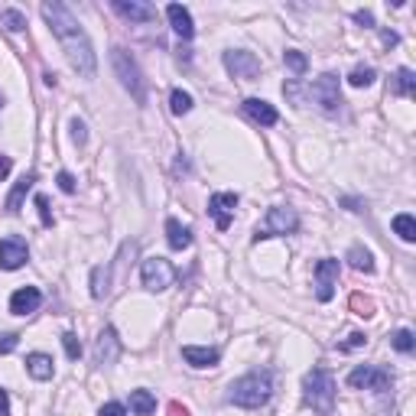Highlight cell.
<instances>
[{
  "label": "cell",
  "mask_w": 416,
  "mask_h": 416,
  "mask_svg": "<svg viewBox=\"0 0 416 416\" xmlns=\"http://www.w3.org/2000/svg\"><path fill=\"white\" fill-rule=\"evenodd\" d=\"M43 17H46V23L52 26V33L59 36L68 65L75 68L78 75L94 78L98 62H94L92 39H88V33L82 30V23L72 17V10H68L65 4H56V0H52V4H43Z\"/></svg>",
  "instance_id": "cell-1"
},
{
  "label": "cell",
  "mask_w": 416,
  "mask_h": 416,
  "mask_svg": "<svg viewBox=\"0 0 416 416\" xmlns=\"http://www.w3.org/2000/svg\"><path fill=\"white\" fill-rule=\"evenodd\" d=\"M273 393V377L267 371H254V374H244L238 381L231 384V393L228 400L234 407H244V410H260Z\"/></svg>",
  "instance_id": "cell-2"
},
{
  "label": "cell",
  "mask_w": 416,
  "mask_h": 416,
  "mask_svg": "<svg viewBox=\"0 0 416 416\" xmlns=\"http://www.w3.org/2000/svg\"><path fill=\"white\" fill-rule=\"evenodd\" d=\"M303 391H306V403L315 413L329 416L335 410V377H332L325 367H313V371L303 377Z\"/></svg>",
  "instance_id": "cell-3"
},
{
  "label": "cell",
  "mask_w": 416,
  "mask_h": 416,
  "mask_svg": "<svg viewBox=\"0 0 416 416\" xmlns=\"http://www.w3.org/2000/svg\"><path fill=\"white\" fill-rule=\"evenodd\" d=\"M111 62H114V68H118L120 85L134 94V101L137 104H146V82H144V72H140V65L134 62V56H130L127 49L114 46V49H111Z\"/></svg>",
  "instance_id": "cell-4"
},
{
  "label": "cell",
  "mask_w": 416,
  "mask_h": 416,
  "mask_svg": "<svg viewBox=\"0 0 416 416\" xmlns=\"http://www.w3.org/2000/svg\"><path fill=\"white\" fill-rule=\"evenodd\" d=\"M140 277H144V286L150 289V293H163L166 286H172L176 270H172V263L163 260V257H146L144 267H140Z\"/></svg>",
  "instance_id": "cell-5"
},
{
  "label": "cell",
  "mask_w": 416,
  "mask_h": 416,
  "mask_svg": "<svg viewBox=\"0 0 416 416\" xmlns=\"http://www.w3.org/2000/svg\"><path fill=\"white\" fill-rule=\"evenodd\" d=\"M309 94H313V101L319 104V108L325 111V114H335V111L341 108V92H339V78L332 75V72H325V75H319L309 85Z\"/></svg>",
  "instance_id": "cell-6"
},
{
  "label": "cell",
  "mask_w": 416,
  "mask_h": 416,
  "mask_svg": "<svg viewBox=\"0 0 416 416\" xmlns=\"http://www.w3.org/2000/svg\"><path fill=\"white\" fill-rule=\"evenodd\" d=\"M391 384V371H384L377 365H361L348 374V387H355V391H387Z\"/></svg>",
  "instance_id": "cell-7"
},
{
  "label": "cell",
  "mask_w": 416,
  "mask_h": 416,
  "mask_svg": "<svg viewBox=\"0 0 416 416\" xmlns=\"http://www.w3.org/2000/svg\"><path fill=\"white\" fill-rule=\"evenodd\" d=\"M299 228V218L293 208H270L267 212V221L263 228H257L254 241H263V238H273V234H293Z\"/></svg>",
  "instance_id": "cell-8"
},
{
  "label": "cell",
  "mask_w": 416,
  "mask_h": 416,
  "mask_svg": "<svg viewBox=\"0 0 416 416\" xmlns=\"http://www.w3.org/2000/svg\"><path fill=\"white\" fill-rule=\"evenodd\" d=\"M339 260L335 257H325V260L315 263V299L319 303H329L335 296V283H339Z\"/></svg>",
  "instance_id": "cell-9"
},
{
  "label": "cell",
  "mask_w": 416,
  "mask_h": 416,
  "mask_svg": "<svg viewBox=\"0 0 416 416\" xmlns=\"http://www.w3.org/2000/svg\"><path fill=\"white\" fill-rule=\"evenodd\" d=\"M225 68H228L234 78H257V72H260V59H257L254 52L231 49V52H225Z\"/></svg>",
  "instance_id": "cell-10"
},
{
  "label": "cell",
  "mask_w": 416,
  "mask_h": 416,
  "mask_svg": "<svg viewBox=\"0 0 416 416\" xmlns=\"http://www.w3.org/2000/svg\"><path fill=\"white\" fill-rule=\"evenodd\" d=\"M234 208H238V196L234 192H215L208 198V212H212L218 231H228L231 221H234Z\"/></svg>",
  "instance_id": "cell-11"
},
{
  "label": "cell",
  "mask_w": 416,
  "mask_h": 416,
  "mask_svg": "<svg viewBox=\"0 0 416 416\" xmlns=\"http://www.w3.org/2000/svg\"><path fill=\"white\" fill-rule=\"evenodd\" d=\"M26 257H30V251H26V244L20 238L0 241V267H4V270H20L26 263Z\"/></svg>",
  "instance_id": "cell-12"
},
{
  "label": "cell",
  "mask_w": 416,
  "mask_h": 416,
  "mask_svg": "<svg viewBox=\"0 0 416 416\" xmlns=\"http://www.w3.org/2000/svg\"><path fill=\"white\" fill-rule=\"evenodd\" d=\"M111 7L118 10L124 20H130V23H153L156 20V10L150 4H140V0H114Z\"/></svg>",
  "instance_id": "cell-13"
},
{
  "label": "cell",
  "mask_w": 416,
  "mask_h": 416,
  "mask_svg": "<svg viewBox=\"0 0 416 416\" xmlns=\"http://www.w3.org/2000/svg\"><path fill=\"white\" fill-rule=\"evenodd\" d=\"M43 306V293L36 286H20L13 296H10V313L13 315H30Z\"/></svg>",
  "instance_id": "cell-14"
},
{
  "label": "cell",
  "mask_w": 416,
  "mask_h": 416,
  "mask_svg": "<svg viewBox=\"0 0 416 416\" xmlns=\"http://www.w3.org/2000/svg\"><path fill=\"white\" fill-rule=\"evenodd\" d=\"M118 355H120V339H118V332L111 329H104L101 335H98V348H94V358H98V365H114L118 361Z\"/></svg>",
  "instance_id": "cell-15"
},
{
  "label": "cell",
  "mask_w": 416,
  "mask_h": 416,
  "mask_svg": "<svg viewBox=\"0 0 416 416\" xmlns=\"http://www.w3.org/2000/svg\"><path fill=\"white\" fill-rule=\"evenodd\" d=\"M244 114L251 120H257L260 127H273V124L280 120V114H277V111H273L267 101H260V98H247V101H244Z\"/></svg>",
  "instance_id": "cell-16"
},
{
  "label": "cell",
  "mask_w": 416,
  "mask_h": 416,
  "mask_svg": "<svg viewBox=\"0 0 416 416\" xmlns=\"http://www.w3.org/2000/svg\"><path fill=\"white\" fill-rule=\"evenodd\" d=\"M166 17H170L172 30H176L182 39H192V33H196V23H192V13H189L182 4H170V7H166Z\"/></svg>",
  "instance_id": "cell-17"
},
{
  "label": "cell",
  "mask_w": 416,
  "mask_h": 416,
  "mask_svg": "<svg viewBox=\"0 0 416 416\" xmlns=\"http://www.w3.org/2000/svg\"><path fill=\"white\" fill-rule=\"evenodd\" d=\"M166 241H170L172 251H186V247L192 244V231H189L182 221L170 218V221H166Z\"/></svg>",
  "instance_id": "cell-18"
},
{
  "label": "cell",
  "mask_w": 416,
  "mask_h": 416,
  "mask_svg": "<svg viewBox=\"0 0 416 416\" xmlns=\"http://www.w3.org/2000/svg\"><path fill=\"white\" fill-rule=\"evenodd\" d=\"M182 358H186L192 367H215L221 355L215 348H196V345H186V348H182Z\"/></svg>",
  "instance_id": "cell-19"
},
{
  "label": "cell",
  "mask_w": 416,
  "mask_h": 416,
  "mask_svg": "<svg viewBox=\"0 0 416 416\" xmlns=\"http://www.w3.org/2000/svg\"><path fill=\"white\" fill-rule=\"evenodd\" d=\"M33 182H36V176H33V172H26V176H20V179H17V186H13V192L7 196V212H10V215H17V212H20V205H23L26 192L33 189Z\"/></svg>",
  "instance_id": "cell-20"
},
{
  "label": "cell",
  "mask_w": 416,
  "mask_h": 416,
  "mask_svg": "<svg viewBox=\"0 0 416 416\" xmlns=\"http://www.w3.org/2000/svg\"><path fill=\"white\" fill-rule=\"evenodd\" d=\"M26 371H30V377H36V381H49L56 367H52L49 355H39V351H36V355L26 358Z\"/></svg>",
  "instance_id": "cell-21"
},
{
  "label": "cell",
  "mask_w": 416,
  "mask_h": 416,
  "mask_svg": "<svg viewBox=\"0 0 416 416\" xmlns=\"http://www.w3.org/2000/svg\"><path fill=\"white\" fill-rule=\"evenodd\" d=\"M130 410H134L137 416H150L156 410V397L150 391H134L130 393Z\"/></svg>",
  "instance_id": "cell-22"
},
{
  "label": "cell",
  "mask_w": 416,
  "mask_h": 416,
  "mask_svg": "<svg viewBox=\"0 0 416 416\" xmlns=\"http://www.w3.org/2000/svg\"><path fill=\"white\" fill-rule=\"evenodd\" d=\"M348 263L355 267V270H361V273H374V257H371V251L361 247V244H355L348 251Z\"/></svg>",
  "instance_id": "cell-23"
},
{
  "label": "cell",
  "mask_w": 416,
  "mask_h": 416,
  "mask_svg": "<svg viewBox=\"0 0 416 416\" xmlns=\"http://www.w3.org/2000/svg\"><path fill=\"white\" fill-rule=\"evenodd\" d=\"M393 92L403 94V98H413L416 94V75L410 68H397V75H393Z\"/></svg>",
  "instance_id": "cell-24"
},
{
  "label": "cell",
  "mask_w": 416,
  "mask_h": 416,
  "mask_svg": "<svg viewBox=\"0 0 416 416\" xmlns=\"http://www.w3.org/2000/svg\"><path fill=\"white\" fill-rule=\"evenodd\" d=\"M348 306L355 315H361V319H371L374 313H377V306H374V299L365 296V293H351L348 296Z\"/></svg>",
  "instance_id": "cell-25"
},
{
  "label": "cell",
  "mask_w": 416,
  "mask_h": 416,
  "mask_svg": "<svg viewBox=\"0 0 416 416\" xmlns=\"http://www.w3.org/2000/svg\"><path fill=\"white\" fill-rule=\"evenodd\" d=\"M393 231L400 234V241H416V221H413V215H397L393 218Z\"/></svg>",
  "instance_id": "cell-26"
},
{
  "label": "cell",
  "mask_w": 416,
  "mask_h": 416,
  "mask_svg": "<svg viewBox=\"0 0 416 416\" xmlns=\"http://www.w3.org/2000/svg\"><path fill=\"white\" fill-rule=\"evenodd\" d=\"M170 108H172V114H189L192 111V94L189 92H182V88H172V94H170Z\"/></svg>",
  "instance_id": "cell-27"
},
{
  "label": "cell",
  "mask_w": 416,
  "mask_h": 416,
  "mask_svg": "<svg viewBox=\"0 0 416 416\" xmlns=\"http://www.w3.org/2000/svg\"><path fill=\"white\" fill-rule=\"evenodd\" d=\"M283 62H286V68L293 72V75H306V68H309V59L303 56V52L296 49H286L283 52Z\"/></svg>",
  "instance_id": "cell-28"
},
{
  "label": "cell",
  "mask_w": 416,
  "mask_h": 416,
  "mask_svg": "<svg viewBox=\"0 0 416 416\" xmlns=\"http://www.w3.org/2000/svg\"><path fill=\"white\" fill-rule=\"evenodd\" d=\"M374 78H377V72H374L371 65H358L355 72L348 75V82L355 88H367V85H374Z\"/></svg>",
  "instance_id": "cell-29"
},
{
  "label": "cell",
  "mask_w": 416,
  "mask_h": 416,
  "mask_svg": "<svg viewBox=\"0 0 416 416\" xmlns=\"http://www.w3.org/2000/svg\"><path fill=\"white\" fill-rule=\"evenodd\" d=\"M391 345H393V348H397V351H403V355H410V351L416 348V339H413V332H410V329H400V332H393Z\"/></svg>",
  "instance_id": "cell-30"
},
{
  "label": "cell",
  "mask_w": 416,
  "mask_h": 416,
  "mask_svg": "<svg viewBox=\"0 0 416 416\" xmlns=\"http://www.w3.org/2000/svg\"><path fill=\"white\" fill-rule=\"evenodd\" d=\"M0 20H4V26H7L10 33H20V30H26V17L20 13V10H4V13H0Z\"/></svg>",
  "instance_id": "cell-31"
},
{
  "label": "cell",
  "mask_w": 416,
  "mask_h": 416,
  "mask_svg": "<svg viewBox=\"0 0 416 416\" xmlns=\"http://www.w3.org/2000/svg\"><path fill=\"white\" fill-rule=\"evenodd\" d=\"M62 345H65V355L72 358V361H78V358H82V341H78L72 332H65V335H62Z\"/></svg>",
  "instance_id": "cell-32"
},
{
  "label": "cell",
  "mask_w": 416,
  "mask_h": 416,
  "mask_svg": "<svg viewBox=\"0 0 416 416\" xmlns=\"http://www.w3.org/2000/svg\"><path fill=\"white\" fill-rule=\"evenodd\" d=\"M365 332H351V335H348V339H345V341H341V345H339V351H351V348H361V345H365Z\"/></svg>",
  "instance_id": "cell-33"
},
{
  "label": "cell",
  "mask_w": 416,
  "mask_h": 416,
  "mask_svg": "<svg viewBox=\"0 0 416 416\" xmlns=\"http://www.w3.org/2000/svg\"><path fill=\"white\" fill-rule=\"evenodd\" d=\"M68 127H72V140H75L78 146H85V140H88V134H85V120H72V124H68Z\"/></svg>",
  "instance_id": "cell-34"
},
{
  "label": "cell",
  "mask_w": 416,
  "mask_h": 416,
  "mask_svg": "<svg viewBox=\"0 0 416 416\" xmlns=\"http://www.w3.org/2000/svg\"><path fill=\"white\" fill-rule=\"evenodd\" d=\"M36 208H39V218H43L46 228H52V212H49V198L46 196H36Z\"/></svg>",
  "instance_id": "cell-35"
},
{
  "label": "cell",
  "mask_w": 416,
  "mask_h": 416,
  "mask_svg": "<svg viewBox=\"0 0 416 416\" xmlns=\"http://www.w3.org/2000/svg\"><path fill=\"white\" fill-rule=\"evenodd\" d=\"M13 348H17V335H13V332L0 335V355H10Z\"/></svg>",
  "instance_id": "cell-36"
},
{
  "label": "cell",
  "mask_w": 416,
  "mask_h": 416,
  "mask_svg": "<svg viewBox=\"0 0 416 416\" xmlns=\"http://www.w3.org/2000/svg\"><path fill=\"white\" fill-rule=\"evenodd\" d=\"M59 189L68 192V196L75 192V179H72V172H59Z\"/></svg>",
  "instance_id": "cell-37"
},
{
  "label": "cell",
  "mask_w": 416,
  "mask_h": 416,
  "mask_svg": "<svg viewBox=\"0 0 416 416\" xmlns=\"http://www.w3.org/2000/svg\"><path fill=\"white\" fill-rule=\"evenodd\" d=\"M101 416H127V410L120 407V403H104V407H101Z\"/></svg>",
  "instance_id": "cell-38"
},
{
  "label": "cell",
  "mask_w": 416,
  "mask_h": 416,
  "mask_svg": "<svg viewBox=\"0 0 416 416\" xmlns=\"http://www.w3.org/2000/svg\"><path fill=\"white\" fill-rule=\"evenodd\" d=\"M355 23H361V26H374V13H371V10H355Z\"/></svg>",
  "instance_id": "cell-39"
},
{
  "label": "cell",
  "mask_w": 416,
  "mask_h": 416,
  "mask_svg": "<svg viewBox=\"0 0 416 416\" xmlns=\"http://www.w3.org/2000/svg\"><path fill=\"white\" fill-rule=\"evenodd\" d=\"M10 170H13V160H10L7 153H0V179H7Z\"/></svg>",
  "instance_id": "cell-40"
},
{
  "label": "cell",
  "mask_w": 416,
  "mask_h": 416,
  "mask_svg": "<svg viewBox=\"0 0 416 416\" xmlns=\"http://www.w3.org/2000/svg\"><path fill=\"white\" fill-rule=\"evenodd\" d=\"M166 416H189V410L179 403V400H172L170 407H166Z\"/></svg>",
  "instance_id": "cell-41"
},
{
  "label": "cell",
  "mask_w": 416,
  "mask_h": 416,
  "mask_svg": "<svg viewBox=\"0 0 416 416\" xmlns=\"http://www.w3.org/2000/svg\"><path fill=\"white\" fill-rule=\"evenodd\" d=\"M0 416H10V397L4 387H0Z\"/></svg>",
  "instance_id": "cell-42"
},
{
  "label": "cell",
  "mask_w": 416,
  "mask_h": 416,
  "mask_svg": "<svg viewBox=\"0 0 416 416\" xmlns=\"http://www.w3.org/2000/svg\"><path fill=\"white\" fill-rule=\"evenodd\" d=\"M381 39H384V46H397V43H400V36L393 33V30H384Z\"/></svg>",
  "instance_id": "cell-43"
},
{
  "label": "cell",
  "mask_w": 416,
  "mask_h": 416,
  "mask_svg": "<svg viewBox=\"0 0 416 416\" xmlns=\"http://www.w3.org/2000/svg\"><path fill=\"white\" fill-rule=\"evenodd\" d=\"M0 104H4V94H0Z\"/></svg>",
  "instance_id": "cell-44"
}]
</instances>
